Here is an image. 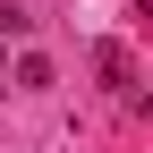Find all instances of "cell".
Segmentation results:
<instances>
[{
    "label": "cell",
    "instance_id": "obj_2",
    "mask_svg": "<svg viewBox=\"0 0 153 153\" xmlns=\"http://www.w3.org/2000/svg\"><path fill=\"white\" fill-rule=\"evenodd\" d=\"M0 68H9V51H0Z\"/></svg>",
    "mask_w": 153,
    "mask_h": 153
},
{
    "label": "cell",
    "instance_id": "obj_1",
    "mask_svg": "<svg viewBox=\"0 0 153 153\" xmlns=\"http://www.w3.org/2000/svg\"><path fill=\"white\" fill-rule=\"evenodd\" d=\"M17 85H26V94H43V85H51V60H34V51H26V60H17Z\"/></svg>",
    "mask_w": 153,
    "mask_h": 153
}]
</instances>
